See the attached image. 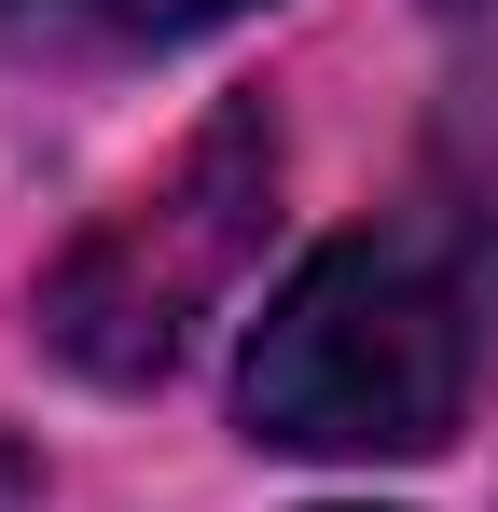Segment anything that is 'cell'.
<instances>
[{"label": "cell", "mask_w": 498, "mask_h": 512, "mask_svg": "<svg viewBox=\"0 0 498 512\" xmlns=\"http://www.w3.org/2000/svg\"><path fill=\"white\" fill-rule=\"evenodd\" d=\"M485 388V305L443 236H332L249 333V443L291 457H429Z\"/></svg>", "instance_id": "6da1fadb"}, {"label": "cell", "mask_w": 498, "mask_h": 512, "mask_svg": "<svg viewBox=\"0 0 498 512\" xmlns=\"http://www.w3.org/2000/svg\"><path fill=\"white\" fill-rule=\"evenodd\" d=\"M263 0H0V28L28 42H70V56H166V42H208Z\"/></svg>", "instance_id": "3957f363"}, {"label": "cell", "mask_w": 498, "mask_h": 512, "mask_svg": "<svg viewBox=\"0 0 498 512\" xmlns=\"http://www.w3.org/2000/svg\"><path fill=\"white\" fill-rule=\"evenodd\" d=\"M443 14H498V0H443Z\"/></svg>", "instance_id": "277c9868"}, {"label": "cell", "mask_w": 498, "mask_h": 512, "mask_svg": "<svg viewBox=\"0 0 498 512\" xmlns=\"http://www.w3.org/2000/svg\"><path fill=\"white\" fill-rule=\"evenodd\" d=\"M277 222V125L263 111H208L56 277H42V346L97 374V388H153L180 374L194 319L222 305Z\"/></svg>", "instance_id": "7a4b0ae2"}]
</instances>
